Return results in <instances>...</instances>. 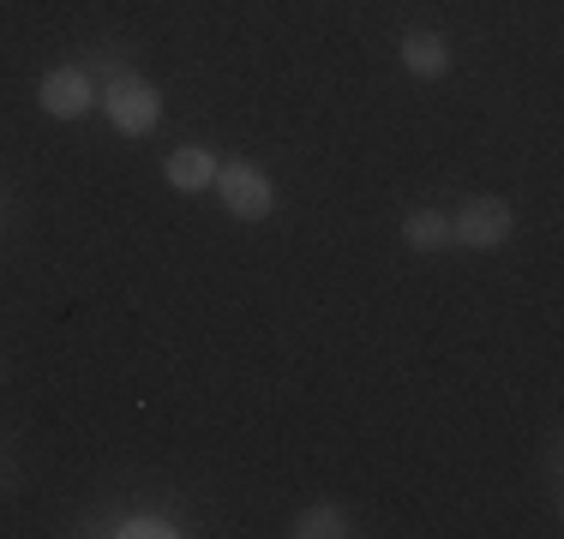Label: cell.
Segmentation results:
<instances>
[{
	"label": "cell",
	"instance_id": "obj_8",
	"mask_svg": "<svg viewBox=\"0 0 564 539\" xmlns=\"http://www.w3.org/2000/svg\"><path fill=\"white\" fill-rule=\"evenodd\" d=\"M294 539H343L348 534V509L343 504H306L301 516H294Z\"/></svg>",
	"mask_w": 564,
	"mask_h": 539
},
{
	"label": "cell",
	"instance_id": "obj_6",
	"mask_svg": "<svg viewBox=\"0 0 564 539\" xmlns=\"http://www.w3.org/2000/svg\"><path fill=\"white\" fill-rule=\"evenodd\" d=\"M163 174H169V186L174 193H205L210 180H217V162H210L198 144H181L169 162H163Z\"/></svg>",
	"mask_w": 564,
	"mask_h": 539
},
{
	"label": "cell",
	"instance_id": "obj_9",
	"mask_svg": "<svg viewBox=\"0 0 564 539\" xmlns=\"http://www.w3.org/2000/svg\"><path fill=\"white\" fill-rule=\"evenodd\" d=\"M115 534H120V539H174L181 528H174L169 516H127V521H120Z\"/></svg>",
	"mask_w": 564,
	"mask_h": 539
},
{
	"label": "cell",
	"instance_id": "obj_1",
	"mask_svg": "<svg viewBox=\"0 0 564 539\" xmlns=\"http://www.w3.org/2000/svg\"><path fill=\"white\" fill-rule=\"evenodd\" d=\"M97 97H102V114L115 120V132H127V139H144V132H156V120H163V97L132 73H115Z\"/></svg>",
	"mask_w": 564,
	"mask_h": 539
},
{
	"label": "cell",
	"instance_id": "obj_5",
	"mask_svg": "<svg viewBox=\"0 0 564 539\" xmlns=\"http://www.w3.org/2000/svg\"><path fill=\"white\" fill-rule=\"evenodd\" d=\"M397 61H402V73H414V78H445L451 73V43L438 31H409L397 48Z\"/></svg>",
	"mask_w": 564,
	"mask_h": 539
},
{
	"label": "cell",
	"instance_id": "obj_4",
	"mask_svg": "<svg viewBox=\"0 0 564 539\" xmlns=\"http://www.w3.org/2000/svg\"><path fill=\"white\" fill-rule=\"evenodd\" d=\"M36 97H43V108L55 120H85L90 108H97V85H90L85 66H55V73L43 78V90H36Z\"/></svg>",
	"mask_w": 564,
	"mask_h": 539
},
{
	"label": "cell",
	"instance_id": "obj_3",
	"mask_svg": "<svg viewBox=\"0 0 564 539\" xmlns=\"http://www.w3.org/2000/svg\"><path fill=\"white\" fill-rule=\"evenodd\" d=\"M223 193V205L228 216H240V222H264L276 205V193H271V180H264L252 162H228V168H217V180H210Z\"/></svg>",
	"mask_w": 564,
	"mask_h": 539
},
{
	"label": "cell",
	"instance_id": "obj_2",
	"mask_svg": "<svg viewBox=\"0 0 564 539\" xmlns=\"http://www.w3.org/2000/svg\"><path fill=\"white\" fill-rule=\"evenodd\" d=\"M510 228H517V210H510L505 198H468V205L451 216V240L456 246H475V252L505 246Z\"/></svg>",
	"mask_w": 564,
	"mask_h": 539
},
{
	"label": "cell",
	"instance_id": "obj_7",
	"mask_svg": "<svg viewBox=\"0 0 564 539\" xmlns=\"http://www.w3.org/2000/svg\"><path fill=\"white\" fill-rule=\"evenodd\" d=\"M402 246H409V252L451 246V216L445 210H409V222H402Z\"/></svg>",
	"mask_w": 564,
	"mask_h": 539
}]
</instances>
